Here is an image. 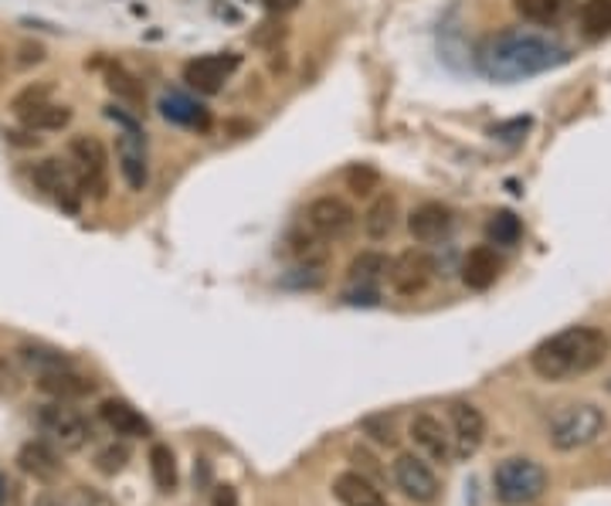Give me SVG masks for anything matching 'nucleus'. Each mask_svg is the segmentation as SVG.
I'll return each mask as SVG.
<instances>
[{
    "label": "nucleus",
    "mask_w": 611,
    "mask_h": 506,
    "mask_svg": "<svg viewBox=\"0 0 611 506\" xmlns=\"http://www.w3.org/2000/svg\"><path fill=\"white\" fill-rule=\"evenodd\" d=\"M568 62V48L537 31H503L482 44L479 69L496 82H523Z\"/></svg>",
    "instance_id": "obj_1"
},
{
    "label": "nucleus",
    "mask_w": 611,
    "mask_h": 506,
    "mask_svg": "<svg viewBox=\"0 0 611 506\" xmlns=\"http://www.w3.org/2000/svg\"><path fill=\"white\" fill-rule=\"evenodd\" d=\"M611 344L604 330L598 326H568L561 333L547 336L540 341L530 354V367L540 381H550V384H564V381H574V377H584L591 371H598L608 357Z\"/></svg>",
    "instance_id": "obj_2"
},
{
    "label": "nucleus",
    "mask_w": 611,
    "mask_h": 506,
    "mask_svg": "<svg viewBox=\"0 0 611 506\" xmlns=\"http://www.w3.org/2000/svg\"><path fill=\"white\" fill-rule=\"evenodd\" d=\"M547 469L530 459V456H510L503 463H496L492 469V489L496 499L507 506H530L547 493Z\"/></svg>",
    "instance_id": "obj_3"
},
{
    "label": "nucleus",
    "mask_w": 611,
    "mask_h": 506,
    "mask_svg": "<svg viewBox=\"0 0 611 506\" xmlns=\"http://www.w3.org/2000/svg\"><path fill=\"white\" fill-rule=\"evenodd\" d=\"M604 428H608L604 408H598L594 402H574L550 418L547 438L558 453H578V448H588L591 442H598Z\"/></svg>",
    "instance_id": "obj_4"
},
{
    "label": "nucleus",
    "mask_w": 611,
    "mask_h": 506,
    "mask_svg": "<svg viewBox=\"0 0 611 506\" xmlns=\"http://www.w3.org/2000/svg\"><path fill=\"white\" fill-rule=\"evenodd\" d=\"M38 418V428L62 448V453H79L92 442V425L82 412H75L69 402H48L34 412Z\"/></svg>",
    "instance_id": "obj_5"
},
{
    "label": "nucleus",
    "mask_w": 611,
    "mask_h": 506,
    "mask_svg": "<svg viewBox=\"0 0 611 506\" xmlns=\"http://www.w3.org/2000/svg\"><path fill=\"white\" fill-rule=\"evenodd\" d=\"M72 171L79 178V188L85 198L92 201H105L109 194V156H105V146L95 140V136H72L69 140V156Z\"/></svg>",
    "instance_id": "obj_6"
},
{
    "label": "nucleus",
    "mask_w": 611,
    "mask_h": 506,
    "mask_svg": "<svg viewBox=\"0 0 611 506\" xmlns=\"http://www.w3.org/2000/svg\"><path fill=\"white\" fill-rule=\"evenodd\" d=\"M303 224L326 242H344L357 232L360 217H357L354 204L344 201L340 194H323V198L309 201V208L303 214Z\"/></svg>",
    "instance_id": "obj_7"
},
{
    "label": "nucleus",
    "mask_w": 611,
    "mask_h": 506,
    "mask_svg": "<svg viewBox=\"0 0 611 506\" xmlns=\"http://www.w3.org/2000/svg\"><path fill=\"white\" fill-rule=\"evenodd\" d=\"M31 184L48 194L54 204H62L65 211H79V201L85 198L82 188H79V178L72 171L69 160H59V156H44L31 166Z\"/></svg>",
    "instance_id": "obj_8"
},
{
    "label": "nucleus",
    "mask_w": 611,
    "mask_h": 506,
    "mask_svg": "<svg viewBox=\"0 0 611 506\" xmlns=\"http://www.w3.org/2000/svg\"><path fill=\"white\" fill-rule=\"evenodd\" d=\"M116 166L130 191H146L150 184V146L136 123L116 130Z\"/></svg>",
    "instance_id": "obj_9"
},
{
    "label": "nucleus",
    "mask_w": 611,
    "mask_h": 506,
    "mask_svg": "<svg viewBox=\"0 0 611 506\" xmlns=\"http://www.w3.org/2000/svg\"><path fill=\"white\" fill-rule=\"evenodd\" d=\"M391 479H395V486H398L411 503H421V506L435 503L438 493H441V483H438L431 463H428L425 456H418V453H401V456L391 463Z\"/></svg>",
    "instance_id": "obj_10"
},
{
    "label": "nucleus",
    "mask_w": 611,
    "mask_h": 506,
    "mask_svg": "<svg viewBox=\"0 0 611 506\" xmlns=\"http://www.w3.org/2000/svg\"><path fill=\"white\" fill-rule=\"evenodd\" d=\"M431 275H435V262L421 252V249H405L401 255L391 259V269H387V283L391 290L405 300L421 296L431 286Z\"/></svg>",
    "instance_id": "obj_11"
},
{
    "label": "nucleus",
    "mask_w": 611,
    "mask_h": 506,
    "mask_svg": "<svg viewBox=\"0 0 611 506\" xmlns=\"http://www.w3.org/2000/svg\"><path fill=\"white\" fill-rule=\"evenodd\" d=\"M449 432H452V448H456V459H472L482 442H486V415L479 405L472 402H452L449 405Z\"/></svg>",
    "instance_id": "obj_12"
},
{
    "label": "nucleus",
    "mask_w": 611,
    "mask_h": 506,
    "mask_svg": "<svg viewBox=\"0 0 611 506\" xmlns=\"http://www.w3.org/2000/svg\"><path fill=\"white\" fill-rule=\"evenodd\" d=\"M242 59L235 51H214V54H201V59H191L184 65V82L204 95H214L225 89V82L238 72Z\"/></svg>",
    "instance_id": "obj_13"
},
{
    "label": "nucleus",
    "mask_w": 611,
    "mask_h": 506,
    "mask_svg": "<svg viewBox=\"0 0 611 506\" xmlns=\"http://www.w3.org/2000/svg\"><path fill=\"white\" fill-rule=\"evenodd\" d=\"M408 435H411V442H415V448H418V456H425L428 463L449 466V463L456 459L452 432H449V425L441 422V418H435V415L421 412V415H415V418H411Z\"/></svg>",
    "instance_id": "obj_14"
},
{
    "label": "nucleus",
    "mask_w": 611,
    "mask_h": 506,
    "mask_svg": "<svg viewBox=\"0 0 611 506\" xmlns=\"http://www.w3.org/2000/svg\"><path fill=\"white\" fill-rule=\"evenodd\" d=\"M160 109V117L166 123H174V126H184V130H194V133H207L211 130V109L201 105L194 95L187 92H177V89H166L156 102Z\"/></svg>",
    "instance_id": "obj_15"
},
{
    "label": "nucleus",
    "mask_w": 611,
    "mask_h": 506,
    "mask_svg": "<svg viewBox=\"0 0 611 506\" xmlns=\"http://www.w3.org/2000/svg\"><path fill=\"white\" fill-rule=\"evenodd\" d=\"M408 232L418 245H435L452 232V211L438 201H425L408 214Z\"/></svg>",
    "instance_id": "obj_16"
},
{
    "label": "nucleus",
    "mask_w": 611,
    "mask_h": 506,
    "mask_svg": "<svg viewBox=\"0 0 611 506\" xmlns=\"http://www.w3.org/2000/svg\"><path fill=\"white\" fill-rule=\"evenodd\" d=\"M99 418H102V425L109 432L120 435V438H150L153 435V425L130 402H123V398H105V402H99Z\"/></svg>",
    "instance_id": "obj_17"
},
{
    "label": "nucleus",
    "mask_w": 611,
    "mask_h": 506,
    "mask_svg": "<svg viewBox=\"0 0 611 506\" xmlns=\"http://www.w3.org/2000/svg\"><path fill=\"white\" fill-rule=\"evenodd\" d=\"M499 272H503V259H499V252L492 245H476L466 252L462 259V283L472 290V293H486L496 286Z\"/></svg>",
    "instance_id": "obj_18"
},
{
    "label": "nucleus",
    "mask_w": 611,
    "mask_h": 506,
    "mask_svg": "<svg viewBox=\"0 0 611 506\" xmlns=\"http://www.w3.org/2000/svg\"><path fill=\"white\" fill-rule=\"evenodd\" d=\"M333 496H337L340 506H391L387 496L380 493V486L370 483L367 476H360L357 469H347L333 479Z\"/></svg>",
    "instance_id": "obj_19"
},
{
    "label": "nucleus",
    "mask_w": 611,
    "mask_h": 506,
    "mask_svg": "<svg viewBox=\"0 0 611 506\" xmlns=\"http://www.w3.org/2000/svg\"><path fill=\"white\" fill-rule=\"evenodd\" d=\"M18 466H21V473L34 476L38 483H54V479L62 476L59 453H54V448L44 445V442H24L18 448Z\"/></svg>",
    "instance_id": "obj_20"
},
{
    "label": "nucleus",
    "mask_w": 611,
    "mask_h": 506,
    "mask_svg": "<svg viewBox=\"0 0 611 506\" xmlns=\"http://www.w3.org/2000/svg\"><path fill=\"white\" fill-rule=\"evenodd\" d=\"M38 387L44 395H51L54 402H79V398H89L95 391V381L79 374L75 367H65V371H54V374H44L38 377Z\"/></svg>",
    "instance_id": "obj_21"
},
{
    "label": "nucleus",
    "mask_w": 611,
    "mask_h": 506,
    "mask_svg": "<svg viewBox=\"0 0 611 506\" xmlns=\"http://www.w3.org/2000/svg\"><path fill=\"white\" fill-rule=\"evenodd\" d=\"M360 224H364V235H367L370 242L391 239V232L398 229V198H395V194H377V198L370 201V208L364 211Z\"/></svg>",
    "instance_id": "obj_22"
},
{
    "label": "nucleus",
    "mask_w": 611,
    "mask_h": 506,
    "mask_svg": "<svg viewBox=\"0 0 611 506\" xmlns=\"http://www.w3.org/2000/svg\"><path fill=\"white\" fill-rule=\"evenodd\" d=\"M18 361H21L24 371H31L34 377L54 374V371H65V367H75L69 354L54 351V347H44V344H21V347H18Z\"/></svg>",
    "instance_id": "obj_23"
},
{
    "label": "nucleus",
    "mask_w": 611,
    "mask_h": 506,
    "mask_svg": "<svg viewBox=\"0 0 611 506\" xmlns=\"http://www.w3.org/2000/svg\"><path fill=\"white\" fill-rule=\"evenodd\" d=\"M571 8H574V0H513V11L527 24H540V28L561 24Z\"/></svg>",
    "instance_id": "obj_24"
},
{
    "label": "nucleus",
    "mask_w": 611,
    "mask_h": 506,
    "mask_svg": "<svg viewBox=\"0 0 611 506\" xmlns=\"http://www.w3.org/2000/svg\"><path fill=\"white\" fill-rule=\"evenodd\" d=\"M286 249L296 259V265H326L329 262V242L319 239L313 229H306V224H303V229H296V232H289Z\"/></svg>",
    "instance_id": "obj_25"
},
{
    "label": "nucleus",
    "mask_w": 611,
    "mask_h": 506,
    "mask_svg": "<svg viewBox=\"0 0 611 506\" xmlns=\"http://www.w3.org/2000/svg\"><path fill=\"white\" fill-rule=\"evenodd\" d=\"M387 269H391V259L384 252H360L350 269H347V283L350 286H367V290H377L384 279H387Z\"/></svg>",
    "instance_id": "obj_26"
},
{
    "label": "nucleus",
    "mask_w": 611,
    "mask_h": 506,
    "mask_svg": "<svg viewBox=\"0 0 611 506\" xmlns=\"http://www.w3.org/2000/svg\"><path fill=\"white\" fill-rule=\"evenodd\" d=\"M69 123H72V109L65 102H41L38 109L21 117V126H28L34 133H59Z\"/></svg>",
    "instance_id": "obj_27"
},
{
    "label": "nucleus",
    "mask_w": 611,
    "mask_h": 506,
    "mask_svg": "<svg viewBox=\"0 0 611 506\" xmlns=\"http://www.w3.org/2000/svg\"><path fill=\"white\" fill-rule=\"evenodd\" d=\"M105 85H109V92H113L120 102H126L133 112H140V109H143V102H146L143 82H140L133 72H126L123 65H113V69L105 72Z\"/></svg>",
    "instance_id": "obj_28"
},
{
    "label": "nucleus",
    "mask_w": 611,
    "mask_h": 506,
    "mask_svg": "<svg viewBox=\"0 0 611 506\" xmlns=\"http://www.w3.org/2000/svg\"><path fill=\"white\" fill-rule=\"evenodd\" d=\"M150 476H153V483H156V489L160 493H174L177 489V459H174V448L171 445H163V442H156L153 448H150Z\"/></svg>",
    "instance_id": "obj_29"
},
{
    "label": "nucleus",
    "mask_w": 611,
    "mask_h": 506,
    "mask_svg": "<svg viewBox=\"0 0 611 506\" xmlns=\"http://www.w3.org/2000/svg\"><path fill=\"white\" fill-rule=\"evenodd\" d=\"M486 239H489V245L513 249L523 239V221L513 211H492L486 221Z\"/></svg>",
    "instance_id": "obj_30"
},
{
    "label": "nucleus",
    "mask_w": 611,
    "mask_h": 506,
    "mask_svg": "<svg viewBox=\"0 0 611 506\" xmlns=\"http://www.w3.org/2000/svg\"><path fill=\"white\" fill-rule=\"evenodd\" d=\"M360 432H364L374 445H380V448H398V442H401L398 418H395V415H387V412H380V415H367V418L360 422Z\"/></svg>",
    "instance_id": "obj_31"
},
{
    "label": "nucleus",
    "mask_w": 611,
    "mask_h": 506,
    "mask_svg": "<svg viewBox=\"0 0 611 506\" xmlns=\"http://www.w3.org/2000/svg\"><path fill=\"white\" fill-rule=\"evenodd\" d=\"M344 188L354 198H374L380 191V171L370 163H354V166H347V174H344Z\"/></svg>",
    "instance_id": "obj_32"
},
{
    "label": "nucleus",
    "mask_w": 611,
    "mask_h": 506,
    "mask_svg": "<svg viewBox=\"0 0 611 506\" xmlns=\"http://www.w3.org/2000/svg\"><path fill=\"white\" fill-rule=\"evenodd\" d=\"M581 28L588 38L611 34V0H584L581 8Z\"/></svg>",
    "instance_id": "obj_33"
},
{
    "label": "nucleus",
    "mask_w": 611,
    "mask_h": 506,
    "mask_svg": "<svg viewBox=\"0 0 611 506\" xmlns=\"http://www.w3.org/2000/svg\"><path fill=\"white\" fill-rule=\"evenodd\" d=\"M130 466V445L126 442H109L95 453V469L102 476H120Z\"/></svg>",
    "instance_id": "obj_34"
},
{
    "label": "nucleus",
    "mask_w": 611,
    "mask_h": 506,
    "mask_svg": "<svg viewBox=\"0 0 611 506\" xmlns=\"http://www.w3.org/2000/svg\"><path fill=\"white\" fill-rule=\"evenodd\" d=\"M51 92H54V85H51V82H31V85H24V89L11 99V112L21 120L24 112L38 109L41 102H51Z\"/></svg>",
    "instance_id": "obj_35"
},
{
    "label": "nucleus",
    "mask_w": 611,
    "mask_h": 506,
    "mask_svg": "<svg viewBox=\"0 0 611 506\" xmlns=\"http://www.w3.org/2000/svg\"><path fill=\"white\" fill-rule=\"evenodd\" d=\"M350 463H354V469H357L360 476H367V479H370V483H377V486L387 479V469L377 463V456H374V453H367V448H360V445H354V448H350Z\"/></svg>",
    "instance_id": "obj_36"
},
{
    "label": "nucleus",
    "mask_w": 611,
    "mask_h": 506,
    "mask_svg": "<svg viewBox=\"0 0 611 506\" xmlns=\"http://www.w3.org/2000/svg\"><path fill=\"white\" fill-rule=\"evenodd\" d=\"M59 499H62V506H116L105 493H99L92 486H75L69 496H59Z\"/></svg>",
    "instance_id": "obj_37"
},
{
    "label": "nucleus",
    "mask_w": 611,
    "mask_h": 506,
    "mask_svg": "<svg viewBox=\"0 0 611 506\" xmlns=\"http://www.w3.org/2000/svg\"><path fill=\"white\" fill-rule=\"evenodd\" d=\"M344 300L347 303H354V306H377V290H367V286H350L347 293H344Z\"/></svg>",
    "instance_id": "obj_38"
},
{
    "label": "nucleus",
    "mask_w": 611,
    "mask_h": 506,
    "mask_svg": "<svg viewBox=\"0 0 611 506\" xmlns=\"http://www.w3.org/2000/svg\"><path fill=\"white\" fill-rule=\"evenodd\" d=\"M18 51H21V59H18V65H21V69H28V65H41V62H44V48H41V44L24 41V44H18Z\"/></svg>",
    "instance_id": "obj_39"
},
{
    "label": "nucleus",
    "mask_w": 611,
    "mask_h": 506,
    "mask_svg": "<svg viewBox=\"0 0 611 506\" xmlns=\"http://www.w3.org/2000/svg\"><path fill=\"white\" fill-rule=\"evenodd\" d=\"M211 506H242V503H238V489H235V486H228V483H225V486H217V489H214Z\"/></svg>",
    "instance_id": "obj_40"
},
{
    "label": "nucleus",
    "mask_w": 611,
    "mask_h": 506,
    "mask_svg": "<svg viewBox=\"0 0 611 506\" xmlns=\"http://www.w3.org/2000/svg\"><path fill=\"white\" fill-rule=\"evenodd\" d=\"M262 4H265L272 14H279V18H283V14H293V11L303 4V0H262Z\"/></svg>",
    "instance_id": "obj_41"
},
{
    "label": "nucleus",
    "mask_w": 611,
    "mask_h": 506,
    "mask_svg": "<svg viewBox=\"0 0 611 506\" xmlns=\"http://www.w3.org/2000/svg\"><path fill=\"white\" fill-rule=\"evenodd\" d=\"M527 130H530V120H513V123H503V126H496V130H492V136L507 140V133H517V136H523Z\"/></svg>",
    "instance_id": "obj_42"
},
{
    "label": "nucleus",
    "mask_w": 611,
    "mask_h": 506,
    "mask_svg": "<svg viewBox=\"0 0 611 506\" xmlns=\"http://www.w3.org/2000/svg\"><path fill=\"white\" fill-rule=\"evenodd\" d=\"M11 503V479L0 473V506H8Z\"/></svg>",
    "instance_id": "obj_43"
},
{
    "label": "nucleus",
    "mask_w": 611,
    "mask_h": 506,
    "mask_svg": "<svg viewBox=\"0 0 611 506\" xmlns=\"http://www.w3.org/2000/svg\"><path fill=\"white\" fill-rule=\"evenodd\" d=\"M4 75H8V48L0 44V82H4Z\"/></svg>",
    "instance_id": "obj_44"
},
{
    "label": "nucleus",
    "mask_w": 611,
    "mask_h": 506,
    "mask_svg": "<svg viewBox=\"0 0 611 506\" xmlns=\"http://www.w3.org/2000/svg\"><path fill=\"white\" fill-rule=\"evenodd\" d=\"M604 387H608V391H611V381H608V384H604Z\"/></svg>",
    "instance_id": "obj_45"
}]
</instances>
